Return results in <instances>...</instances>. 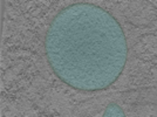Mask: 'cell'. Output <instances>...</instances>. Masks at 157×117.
Here are the masks:
<instances>
[{
    "mask_svg": "<svg viewBox=\"0 0 157 117\" xmlns=\"http://www.w3.org/2000/svg\"><path fill=\"white\" fill-rule=\"evenodd\" d=\"M105 116H124V115H123V111L121 110V108L118 105L110 104L108 107V109L105 110Z\"/></svg>",
    "mask_w": 157,
    "mask_h": 117,
    "instance_id": "obj_1",
    "label": "cell"
}]
</instances>
